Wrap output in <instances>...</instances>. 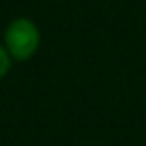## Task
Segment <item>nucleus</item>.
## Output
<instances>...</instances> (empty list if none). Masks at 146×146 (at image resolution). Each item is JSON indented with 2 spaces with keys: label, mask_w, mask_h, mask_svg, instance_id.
Segmentation results:
<instances>
[{
  "label": "nucleus",
  "mask_w": 146,
  "mask_h": 146,
  "mask_svg": "<svg viewBox=\"0 0 146 146\" xmlns=\"http://www.w3.org/2000/svg\"><path fill=\"white\" fill-rule=\"evenodd\" d=\"M40 42V34L38 28L28 20V18H18L14 20L8 30H6V46L8 52L16 58V60H26L30 58Z\"/></svg>",
  "instance_id": "nucleus-1"
},
{
  "label": "nucleus",
  "mask_w": 146,
  "mask_h": 146,
  "mask_svg": "<svg viewBox=\"0 0 146 146\" xmlns=\"http://www.w3.org/2000/svg\"><path fill=\"white\" fill-rule=\"evenodd\" d=\"M8 68H10V56L2 46H0V78L8 72Z\"/></svg>",
  "instance_id": "nucleus-2"
}]
</instances>
